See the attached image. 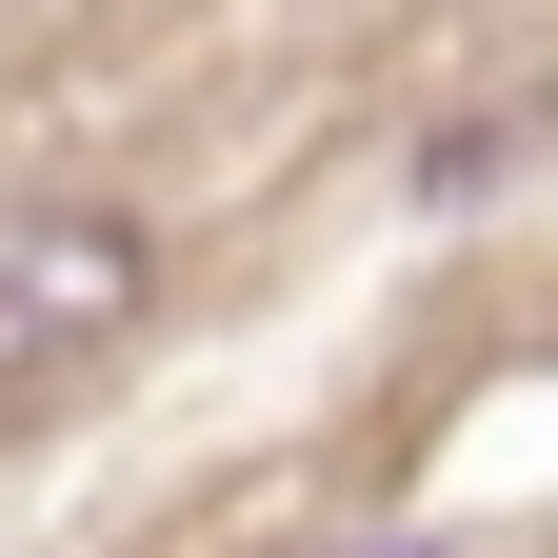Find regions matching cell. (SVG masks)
<instances>
[{
    "label": "cell",
    "instance_id": "1",
    "mask_svg": "<svg viewBox=\"0 0 558 558\" xmlns=\"http://www.w3.org/2000/svg\"><path fill=\"white\" fill-rule=\"evenodd\" d=\"M140 220H100V199H21L0 220V399H40V379H81L100 339L140 319Z\"/></svg>",
    "mask_w": 558,
    "mask_h": 558
},
{
    "label": "cell",
    "instance_id": "2",
    "mask_svg": "<svg viewBox=\"0 0 558 558\" xmlns=\"http://www.w3.org/2000/svg\"><path fill=\"white\" fill-rule=\"evenodd\" d=\"M360 558H399V538H360Z\"/></svg>",
    "mask_w": 558,
    "mask_h": 558
}]
</instances>
